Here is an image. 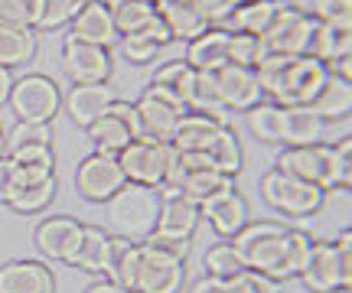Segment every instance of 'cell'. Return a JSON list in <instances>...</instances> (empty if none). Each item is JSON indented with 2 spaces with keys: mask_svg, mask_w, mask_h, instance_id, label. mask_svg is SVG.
Listing matches in <instances>:
<instances>
[{
  "mask_svg": "<svg viewBox=\"0 0 352 293\" xmlns=\"http://www.w3.org/2000/svg\"><path fill=\"white\" fill-rule=\"evenodd\" d=\"M39 3H43V0H0V23L36 30Z\"/></svg>",
  "mask_w": 352,
  "mask_h": 293,
  "instance_id": "b9f144b4",
  "label": "cell"
},
{
  "mask_svg": "<svg viewBox=\"0 0 352 293\" xmlns=\"http://www.w3.org/2000/svg\"><path fill=\"white\" fill-rule=\"evenodd\" d=\"M59 65H63L65 78H69L72 85H98V82H108V78H111L114 56H111V49L76 43V39L65 36Z\"/></svg>",
  "mask_w": 352,
  "mask_h": 293,
  "instance_id": "9a60e30c",
  "label": "cell"
},
{
  "mask_svg": "<svg viewBox=\"0 0 352 293\" xmlns=\"http://www.w3.org/2000/svg\"><path fill=\"white\" fill-rule=\"evenodd\" d=\"M199 222H202V212L192 199H186V196H164L160 215H157V228H153V235L147 242L170 248L179 257H186L189 242L199 231Z\"/></svg>",
  "mask_w": 352,
  "mask_h": 293,
  "instance_id": "30bf717a",
  "label": "cell"
},
{
  "mask_svg": "<svg viewBox=\"0 0 352 293\" xmlns=\"http://www.w3.org/2000/svg\"><path fill=\"white\" fill-rule=\"evenodd\" d=\"M327 75V65L310 56H267L254 65L261 95L280 108H297V104L307 108L316 98V91L323 89Z\"/></svg>",
  "mask_w": 352,
  "mask_h": 293,
  "instance_id": "7a4b0ae2",
  "label": "cell"
},
{
  "mask_svg": "<svg viewBox=\"0 0 352 293\" xmlns=\"http://www.w3.org/2000/svg\"><path fill=\"white\" fill-rule=\"evenodd\" d=\"M287 0H241L239 7L232 10V16L226 20V26L232 33H248V36H261L264 30L271 26L280 7Z\"/></svg>",
  "mask_w": 352,
  "mask_h": 293,
  "instance_id": "f1b7e54d",
  "label": "cell"
},
{
  "mask_svg": "<svg viewBox=\"0 0 352 293\" xmlns=\"http://www.w3.org/2000/svg\"><path fill=\"white\" fill-rule=\"evenodd\" d=\"M179 98H183V104H186V111H199V115H209L215 117V121H222V124H228V111L222 108V102H219V91H215V82L209 72H189L186 85L179 89Z\"/></svg>",
  "mask_w": 352,
  "mask_h": 293,
  "instance_id": "83f0119b",
  "label": "cell"
},
{
  "mask_svg": "<svg viewBox=\"0 0 352 293\" xmlns=\"http://www.w3.org/2000/svg\"><path fill=\"white\" fill-rule=\"evenodd\" d=\"M10 186H13V160L10 156H0V202L3 205H7Z\"/></svg>",
  "mask_w": 352,
  "mask_h": 293,
  "instance_id": "681fc988",
  "label": "cell"
},
{
  "mask_svg": "<svg viewBox=\"0 0 352 293\" xmlns=\"http://www.w3.org/2000/svg\"><path fill=\"white\" fill-rule=\"evenodd\" d=\"M226 128L222 121H215L209 115H199V111H186V115L176 121V130L170 137V147L183 156H199V153L209 150V143L215 141V134Z\"/></svg>",
  "mask_w": 352,
  "mask_h": 293,
  "instance_id": "cb8c5ba5",
  "label": "cell"
},
{
  "mask_svg": "<svg viewBox=\"0 0 352 293\" xmlns=\"http://www.w3.org/2000/svg\"><path fill=\"white\" fill-rule=\"evenodd\" d=\"M228 33H232V30H228ZM228 62L254 69V65L261 62V46H258V36H248V33H232V36H228Z\"/></svg>",
  "mask_w": 352,
  "mask_h": 293,
  "instance_id": "ee69618b",
  "label": "cell"
},
{
  "mask_svg": "<svg viewBox=\"0 0 352 293\" xmlns=\"http://www.w3.org/2000/svg\"><path fill=\"white\" fill-rule=\"evenodd\" d=\"M202 261H206V274H209V277H219V281H226L232 274L245 270V264H241V257L232 242H219V244H212V248H206V257H202Z\"/></svg>",
  "mask_w": 352,
  "mask_h": 293,
  "instance_id": "74e56055",
  "label": "cell"
},
{
  "mask_svg": "<svg viewBox=\"0 0 352 293\" xmlns=\"http://www.w3.org/2000/svg\"><path fill=\"white\" fill-rule=\"evenodd\" d=\"M261 199L274 212L280 215H290V218H307V215H316L323 202H327V192L320 186H310L303 179H294L280 169H267L261 176Z\"/></svg>",
  "mask_w": 352,
  "mask_h": 293,
  "instance_id": "9c48e42d",
  "label": "cell"
},
{
  "mask_svg": "<svg viewBox=\"0 0 352 293\" xmlns=\"http://www.w3.org/2000/svg\"><path fill=\"white\" fill-rule=\"evenodd\" d=\"M36 52H39L36 30L0 23V65H3V69L30 65L33 59H36Z\"/></svg>",
  "mask_w": 352,
  "mask_h": 293,
  "instance_id": "4dcf8cb0",
  "label": "cell"
},
{
  "mask_svg": "<svg viewBox=\"0 0 352 293\" xmlns=\"http://www.w3.org/2000/svg\"><path fill=\"white\" fill-rule=\"evenodd\" d=\"M10 156L16 166H26V169H43V173H56V150L52 143H33V147H16V150L3 153Z\"/></svg>",
  "mask_w": 352,
  "mask_h": 293,
  "instance_id": "60d3db41",
  "label": "cell"
},
{
  "mask_svg": "<svg viewBox=\"0 0 352 293\" xmlns=\"http://www.w3.org/2000/svg\"><path fill=\"white\" fill-rule=\"evenodd\" d=\"M85 134H88V141L95 143V150L98 153H111V156H118L127 143H134L140 137V124H138V115H134V104H127V102L118 98L98 121L88 124Z\"/></svg>",
  "mask_w": 352,
  "mask_h": 293,
  "instance_id": "4fadbf2b",
  "label": "cell"
},
{
  "mask_svg": "<svg viewBox=\"0 0 352 293\" xmlns=\"http://www.w3.org/2000/svg\"><path fill=\"white\" fill-rule=\"evenodd\" d=\"M157 13H160V20L166 23V30H170L173 39H186L189 43V39L202 36V33L209 30V23L196 13V7H192L189 0H160V3H157Z\"/></svg>",
  "mask_w": 352,
  "mask_h": 293,
  "instance_id": "1f68e13d",
  "label": "cell"
},
{
  "mask_svg": "<svg viewBox=\"0 0 352 293\" xmlns=\"http://www.w3.org/2000/svg\"><path fill=\"white\" fill-rule=\"evenodd\" d=\"M219 287H222V281H219V277H209V274H206V277H199V281L189 287V293H219Z\"/></svg>",
  "mask_w": 352,
  "mask_h": 293,
  "instance_id": "f907efd6",
  "label": "cell"
},
{
  "mask_svg": "<svg viewBox=\"0 0 352 293\" xmlns=\"http://www.w3.org/2000/svg\"><path fill=\"white\" fill-rule=\"evenodd\" d=\"M140 36H147L151 43H157L160 49H166V46L173 43V36H170V30H166V23L160 20V13H157V16H153V20H151L147 26H144V30H140Z\"/></svg>",
  "mask_w": 352,
  "mask_h": 293,
  "instance_id": "c3c4849f",
  "label": "cell"
},
{
  "mask_svg": "<svg viewBox=\"0 0 352 293\" xmlns=\"http://www.w3.org/2000/svg\"><path fill=\"white\" fill-rule=\"evenodd\" d=\"M212 82L215 91H219V102H222L228 115L232 111H248L258 102H264L258 78H254V69H248V65H235V62L222 65L219 72H212Z\"/></svg>",
  "mask_w": 352,
  "mask_h": 293,
  "instance_id": "d6986e66",
  "label": "cell"
},
{
  "mask_svg": "<svg viewBox=\"0 0 352 293\" xmlns=\"http://www.w3.org/2000/svg\"><path fill=\"white\" fill-rule=\"evenodd\" d=\"M104 3H108V13H111L118 36L140 33L157 16V3L153 0H104Z\"/></svg>",
  "mask_w": 352,
  "mask_h": 293,
  "instance_id": "836d02e7",
  "label": "cell"
},
{
  "mask_svg": "<svg viewBox=\"0 0 352 293\" xmlns=\"http://www.w3.org/2000/svg\"><path fill=\"white\" fill-rule=\"evenodd\" d=\"M69 39L76 43H88V46H101V49H111L118 46V30H114V20L108 13V3L104 0H85L78 16L69 23Z\"/></svg>",
  "mask_w": 352,
  "mask_h": 293,
  "instance_id": "ffe728a7",
  "label": "cell"
},
{
  "mask_svg": "<svg viewBox=\"0 0 352 293\" xmlns=\"http://www.w3.org/2000/svg\"><path fill=\"white\" fill-rule=\"evenodd\" d=\"M118 49H121V56H124L127 62H134V65H147L164 52L157 43H151V39L140 36V33H127V36H121L118 39Z\"/></svg>",
  "mask_w": 352,
  "mask_h": 293,
  "instance_id": "7bdbcfd3",
  "label": "cell"
},
{
  "mask_svg": "<svg viewBox=\"0 0 352 293\" xmlns=\"http://www.w3.org/2000/svg\"><path fill=\"white\" fill-rule=\"evenodd\" d=\"M280 117H284V108L274 102H258L254 108L245 111V124L258 141L264 143H280L284 147V130H280Z\"/></svg>",
  "mask_w": 352,
  "mask_h": 293,
  "instance_id": "d590c367",
  "label": "cell"
},
{
  "mask_svg": "<svg viewBox=\"0 0 352 293\" xmlns=\"http://www.w3.org/2000/svg\"><path fill=\"white\" fill-rule=\"evenodd\" d=\"M307 56H310V59H320L323 65H333V62H340V59H349L352 56V30L329 26V23H320V20H316Z\"/></svg>",
  "mask_w": 352,
  "mask_h": 293,
  "instance_id": "f546056e",
  "label": "cell"
},
{
  "mask_svg": "<svg viewBox=\"0 0 352 293\" xmlns=\"http://www.w3.org/2000/svg\"><path fill=\"white\" fill-rule=\"evenodd\" d=\"M0 156H3V128H0Z\"/></svg>",
  "mask_w": 352,
  "mask_h": 293,
  "instance_id": "db71d44e",
  "label": "cell"
},
{
  "mask_svg": "<svg viewBox=\"0 0 352 293\" xmlns=\"http://www.w3.org/2000/svg\"><path fill=\"white\" fill-rule=\"evenodd\" d=\"M170 153H173L170 143L153 141V137H138L134 143H127L124 150L118 153V163H121V173H124L127 183L160 189L166 163H170Z\"/></svg>",
  "mask_w": 352,
  "mask_h": 293,
  "instance_id": "7c38bea8",
  "label": "cell"
},
{
  "mask_svg": "<svg viewBox=\"0 0 352 293\" xmlns=\"http://www.w3.org/2000/svg\"><path fill=\"white\" fill-rule=\"evenodd\" d=\"M352 141L340 137V143H314V147H284L277 153L274 169L310 186L329 189H349L352 183Z\"/></svg>",
  "mask_w": 352,
  "mask_h": 293,
  "instance_id": "3957f363",
  "label": "cell"
},
{
  "mask_svg": "<svg viewBox=\"0 0 352 293\" xmlns=\"http://www.w3.org/2000/svg\"><path fill=\"white\" fill-rule=\"evenodd\" d=\"M310 293H340L352 287V231L342 228L333 242H316L300 274Z\"/></svg>",
  "mask_w": 352,
  "mask_h": 293,
  "instance_id": "5b68a950",
  "label": "cell"
},
{
  "mask_svg": "<svg viewBox=\"0 0 352 293\" xmlns=\"http://www.w3.org/2000/svg\"><path fill=\"white\" fill-rule=\"evenodd\" d=\"M0 293H56V274L46 261H7L0 268Z\"/></svg>",
  "mask_w": 352,
  "mask_h": 293,
  "instance_id": "7402d4cb",
  "label": "cell"
},
{
  "mask_svg": "<svg viewBox=\"0 0 352 293\" xmlns=\"http://www.w3.org/2000/svg\"><path fill=\"white\" fill-rule=\"evenodd\" d=\"M85 293H131V290H124L121 283H114V281H108V277H104V281H95V283H91Z\"/></svg>",
  "mask_w": 352,
  "mask_h": 293,
  "instance_id": "f5cc1de1",
  "label": "cell"
},
{
  "mask_svg": "<svg viewBox=\"0 0 352 293\" xmlns=\"http://www.w3.org/2000/svg\"><path fill=\"white\" fill-rule=\"evenodd\" d=\"M232 244L248 270H258L264 277L284 283L303 274L316 238L303 228H287L280 222L261 218V222H248L232 238Z\"/></svg>",
  "mask_w": 352,
  "mask_h": 293,
  "instance_id": "6da1fadb",
  "label": "cell"
},
{
  "mask_svg": "<svg viewBox=\"0 0 352 293\" xmlns=\"http://www.w3.org/2000/svg\"><path fill=\"white\" fill-rule=\"evenodd\" d=\"M183 160H186V166H206V169H215L222 176L235 179L241 173V166H245V150H241V141L235 137V130L226 124L215 134V141L209 143V150L199 153V156H183Z\"/></svg>",
  "mask_w": 352,
  "mask_h": 293,
  "instance_id": "603a6c76",
  "label": "cell"
},
{
  "mask_svg": "<svg viewBox=\"0 0 352 293\" xmlns=\"http://www.w3.org/2000/svg\"><path fill=\"white\" fill-rule=\"evenodd\" d=\"M219 293H280V283L271 281V277H264L258 270H239V274H232L222 281Z\"/></svg>",
  "mask_w": 352,
  "mask_h": 293,
  "instance_id": "ab89813d",
  "label": "cell"
},
{
  "mask_svg": "<svg viewBox=\"0 0 352 293\" xmlns=\"http://www.w3.org/2000/svg\"><path fill=\"white\" fill-rule=\"evenodd\" d=\"M108 251H111V235L104 228H98V225H85L72 268L88 270V274H104V268H108Z\"/></svg>",
  "mask_w": 352,
  "mask_h": 293,
  "instance_id": "d6a6232c",
  "label": "cell"
},
{
  "mask_svg": "<svg viewBox=\"0 0 352 293\" xmlns=\"http://www.w3.org/2000/svg\"><path fill=\"white\" fill-rule=\"evenodd\" d=\"M124 183L127 179L121 173V163H118V156H111V153L95 150L76 166V189L88 202H108Z\"/></svg>",
  "mask_w": 352,
  "mask_h": 293,
  "instance_id": "5bb4252c",
  "label": "cell"
},
{
  "mask_svg": "<svg viewBox=\"0 0 352 293\" xmlns=\"http://www.w3.org/2000/svg\"><path fill=\"white\" fill-rule=\"evenodd\" d=\"M228 33L226 26H209L202 36L189 39L186 46V56H183V62L189 69H196V72H219L222 65H228Z\"/></svg>",
  "mask_w": 352,
  "mask_h": 293,
  "instance_id": "d4e9b609",
  "label": "cell"
},
{
  "mask_svg": "<svg viewBox=\"0 0 352 293\" xmlns=\"http://www.w3.org/2000/svg\"><path fill=\"white\" fill-rule=\"evenodd\" d=\"M314 115H320L327 124H336V121H346L352 115V82L340 75H327L323 89L316 91V98L307 104Z\"/></svg>",
  "mask_w": 352,
  "mask_h": 293,
  "instance_id": "4316f807",
  "label": "cell"
},
{
  "mask_svg": "<svg viewBox=\"0 0 352 293\" xmlns=\"http://www.w3.org/2000/svg\"><path fill=\"white\" fill-rule=\"evenodd\" d=\"M56 189H59L56 173L26 169V166L13 163V186H10V196H7V205L13 212H20V215H36V212H46L52 205Z\"/></svg>",
  "mask_w": 352,
  "mask_h": 293,
  "instance_id": "2e32d148",
  "label": "cell"
},
{
  "mask_svg": "<svg viewBox=\"0 0 352 293\" xmlns=\"http://www.w3.org/2000/svg\"><path fill=\"white\" fill-rule=\"evenodd\" d=\"M85 0H43L39 3V20H36V33H52V30H63L78 16Z\"/></svg>",
  "mask_w": 352,
  "mask_h": 293,
  "instance_id": "8d00e7d4",
  "label": "cell"
},
{
  "mask_svg": "<svg viewBox=\"0 0 352 293\" xmlns=\"http://www.w3.org/2000/svg\"><path fill=\"white\" fill-rule=\"evenodd\" d=\"M314 26H316L314 13L287 0V3L280 7V13L271 20V26L258 36L261 59H267V56H307Z\"/></svg>",
  "mask_w": 352,
  "mask_h": 293,
  "instance_id": "52a82bcc",
  "label": "cell"
},
{
  "mask_svg": "<svg viewBox=\"0 0 352 293\" xmlns=\"http://www.w3.org/2000/svg\"><path fill=\"white\" fill-rule=\"evenodd\" d=\"M199 212H202V218L209 222V228H212L219 238H228V242L252 222V209H248L245 196H241L235 186L209 196V199L199 205Z\"/></svg>",
  "mask_w": 352,
  "mask_h": 293,
  "instance_id": "ac0fdd59",
  "label": "cell"
},
{
  "mask_svg": "<svg viewBox=\"0 0 352 293\" xmlns=\"http://www.w3.org/2000/svg\"><path fill=\"white\" fill-rule=\"evenodd\" d=\"M189 72H192V69H189L183 59H170V62L157 65V72H153L151 85H164V89H170V91H176V95H179V89L186 85Z\"/></svg>",
  "mask_w": 352,
  "mask_h": 293,
  "instance_id": "bcb514c9",
  "label": "cell"
},
{
  "mask_svg": "<svg viewBox=\"0 0 352 293\" xmlns=\"http://www.w3.org/2000/svg\"><path fill=\"white\" fill-rule=\"evenodd\" d=\"M134 115L140 124V137H153V141L170 143L176 130V121L186 115V104L176 91L164 89V85H147L140 91V98L134 102Z\"/></svg>",
  "mask_w": 352,
  "mask_h": 293,
  "instance_id": "8fae6325",
  "label": "cell"
},
{
  "mask_svg": "<svg viewBox=\"0 0 352 293\" xmlns=\"http://www.w3.org/2000/svg\"><path fill=\"white\" fill-rule=\"evenodd\" d=\"M33 143H52V124L16 121L10 130H3V153L16 150V147H33Z\"/></svg>",
  "mask_w": 352,
  "mask_h": 293,
  "instance_id": "f35d334b",
  "label": "cell"
},
{
  "mask_svg": "<svg viewBox=\"0 0 352 293\" xmlns=\"http://www.w3.org/2000/svg\"><path fill=\"white\" fill-rule=\"evenodd\" d=\"M7 104H10V111L16 115V121L52 124V117L63 111V89H59L50 75L30 72V75L13 78Z\"/></svg>",
  "mask_w": 352,
  "mask_h": 293,
  "instance_id": "ba28073f",
  "label": "cell"
},
{
  "mask_svg": "<svg viewBox=\"0 0 352 293\" xmlns=\"http://www.w3.org/2000/svg\"><path fill=\"white\" fill-rule=\"evenodd\" d=\"M314 20L352 30V0H314Z\"/></svg>",
  "mask_w": 352,
  "mask_h": 293,
  "instance_id": "f6af8a7d",
  "label": "cell"
},
{
  "mask_svg": "<svg viewBox=\"0 0 352 293\" xmlns=\"http://www.w3.org/2000/svg\"><path fill=\"white\" fill-rule=\"evenodd\" d=\"M232 186H235L232 176H222V173L206 169V166H189L186 176H183V186H179V196H186L196 205H202L209 196H215V192H222V189H232Z\"/></svg>",
  "mask_w": 352,
  "mask_h": 293,
  "instance_id": "e575fe53",
  "label": "cell"
},
{
  "mask_svg": "<svg viewBox=\"0 0 352 293\" xmlns=\"http://www.w3.org/2000/svg\"><path fill=\"white\" fill-rule=\"evenodd\" d=\"M183 281H186V257L151 242L138 244L131 293H179Z\"/></svg>",
  "mask_w": 352,
  "mask_h": 293,
  "instance_id": "8992f818",
  "label": "cell"
},
{
  "mask_svg": "<svg viewBox=\"0 0 352 293\" xmlns=\"http://www.w3.org/2000/svg\"><path fill=\"white\" fill-rule=\"evenodd\" d=\"M10 89H13V72L0 65V108H3V104H7V98H10Z\"/></svg>",
  "mask_w": 352,
  "mask_h": 293,
  "instance_id": "816d5d0a",
  "label": "cell"
},
{
  "mask_svg": "<svg viewBox=\"0 0 352 293\" xmlns=\"http://www.w3.org/2000/svg\"><path fill=\"white\" fill-rule=\"evenodd\" d=\"M114 102H118V91H114L108 82H98V85H72V91L63 95L65 115L72 117V124L82 130H85L91 121H98Z\"/></svg>",
  "mask_w": 352,
  "mask_h": 293,
  "instance_id": "44dd1931",
  "label": "cell"
},
{
  "mask_svg": "<svg viewBox=\"0 0 352 293\" xmlns=\"http://www.w3.org/2000/svg\"><path fill=\"white\" fill-rule=\"evenodd\" d=\"M153 3H160V0H153Z\"/></svg>",
  "mask_w": 352,
  "mask_h": 293,
  "instance_id": "11a10c76",
  "label": "cell"
},
{
  "mask_svg": "<svg viewBox=\"0 0 352 293\" xmlns=\"http://www.w3.org/2000/svg\"><path fill=\"white\" fill-rule=\"evenodd\" d=\"M189 3L209 26H222L232 16V10L239 7V0H189Z\"/></svg>",
  "mask_w": 352,
  "mask_h": 293,
  "instance_id": "7dc6e473",
  "label": "cell"
},
{
  "mask_svg": "<svg viewBox=\"0 0 352 293\" xmlns=\"http://www.w3.org/2000/svg\"><path fill=\"white\" fill-rule=\"evenodd\" d=\"M160 192L151 186H134L124 183L121 189L108 199V225L118 238L127 242H147L157 228V215H160Z\"/></svg>",
  "mask_w": 352,
  "mask_h": 293,
  "instance_id": "277c9868",
  "label": "cell"
},
{
  "mask_svg": "<svg viewBox=\"0 0 352 293\" xmlns=\"http://www.w3.org/2000/svg\"><path fill=\"white\" fill-rule=\"evenodd\" d=\"M82 231L85 225L72 215H50L46 222L36 225V235H33V244L36 251L46 261H59V264H69L76 261V251L82 244Z\"/></svg>",
  "mask_w": 352,
  "mask_h": 293,
  "instance_id": "e0dca14e",
  "label": "cell"
},
{
  "mask_svg": "<svg viewBox=\"0 0 352 293\" xmlns=\"http://www.w3.org/2000/svg\"><path fill=\"white\" fill-rule=\"evenodd\" d=\"M280 130H284V147H314V143H327L329 124L310 108H284L280 117Z\"/></svg>",
  "mask_w": 352,
  "mask_h": 293,
  "instance_id": "484cf974",
  "label": "cell"
},
{
  "mask_svg": "<svg viewBox=\"0 0 352 293\" xmlns=\"http://www.w3.org/2000/svg\"><path fill=\"white\" fill-rule=\"evenodd\" d=\"M239 3H241V0H239Z\"/></svg>",
  "mask_w": 352,
  "mask_h": 293,
  "instance_id": "9f6ffc18",
  "label": "cell"
}]
</instances>
